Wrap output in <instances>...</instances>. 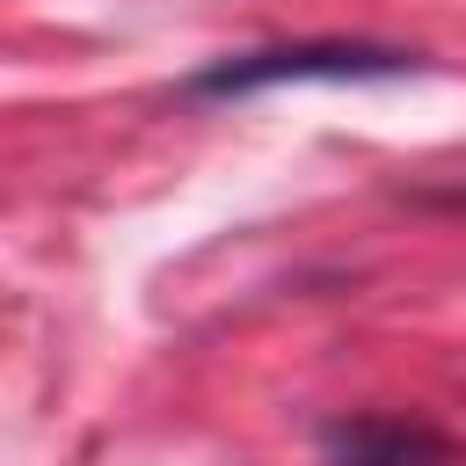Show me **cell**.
I'll return each mask as SVG.
<instances>
[{"mask_svg":"<svg viewBox=\"0 0 466 466\" xmlns=\"http://www.w3.org/2000/svg\"><path fill=\"white\" fill-rule=\"evenodd\" d=\"M320 466H459V444L415 415H350L320 430Z\"/></svg>","mask_w":466,"mask_h":466,"instance_id":"obj_2","label":"cell"},{"mask_svg":"<svg viewBox=\"0 0 466 466\" xmlns=\"http://www.w3.org/2000/svg\"><path fill=\"white\" fill-rule=\"evenodd\" d=\"M422 58L400 44H269V51H233L211 58L204 73H189V95L204 102H233V95H262V87H306V80H400Z\"/></svg>","mask_w":466,"mask_h":466,"instance_id":"obj_1","label":"cell"}]
</instances>
